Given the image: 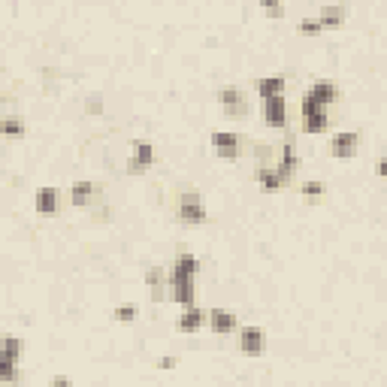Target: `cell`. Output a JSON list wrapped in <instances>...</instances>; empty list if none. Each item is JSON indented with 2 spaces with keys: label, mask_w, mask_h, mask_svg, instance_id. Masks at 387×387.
Here are the masks:
<instances>
[{
  "label": "cell",
  "mask_w": 387,
  "mask_h": 387,
  "mask_svg": "<svg viewBox=\"0 0 387 387\" xmlns=\"http://www.w3.org/2000/svg\"><path fill=\"white\" fill-rule=\"evenodd\" d=\"M209 142H212L215 157H221V161H236V157L242 155V140L230 131H215L209 136Z\"/></svg>",
  "instance_id": "obj_5"
},
{
  "label": "cell",
  "mask_w": 387,
  "mask_h": 387,
  "mask_svg": "<svg viewBox=\"0 0 387 387\" xmlns=\"http://www.w3.org/2000/svg\"><path fill=\"white\" fill-rule=\"evenodd\" d=\"M25 131H27L25 118H19V115L0 118V136H25Z\"/></svg>",
  "instance_id": "obj_23"
},
{
  "label": "cell",
  "mask_w": 387,
  "mask_h": 387,
  "mask_svg": "<svg viewBox=\"0 0 387 387\" xmlns=\"http://www.w3.org/2000/svg\"><path fill=\"white\" fill-rule=\"evenodd\" d=\"M261 115L263 121H267L269 127H287V100H285V94H278V97H269V100H261Z\"/></svg>",
  "instance_id": "obj_8"
},
{
  "label": "cell",
  "mask_w": 387,
  "mask_h": 387,
  "mask_svg": "<svg viewBox=\"0 0 387 387\" xmlns=\"http://www.w3.org/2000/svg\"><path fill=\"white\" fill-rule=\"evenodd\" d=\"M306 97L327 109V106H333L339 100V88H336V82H330V79H315L312 85H309V91H306Z\"/></svg>",
  "instance_id": "obj_11"
},
{
  "label": "cell",
  "mask_w": 387,
  "mask_h": 387,
  "mask_svg": "<svg viewBox=\"0 0 387 387\" xmlns=\"http://www.w3.org/2000/svg\"><path fill=\"white\" fill-rule=\"evenodd\" d=\"M285 85H287V82L282 79V76H261V79L254 82L257 97H261V100H269V97L285 94Z\"/></svg>",
  "instance_id": "obj_19"
},
{
  "label": "cell",
  "mask_w": 387,
  "mask_h": 387,
  "mask_svg": "<svg viewBox=\"0 0 387 387\" xmlns=\"http://www.w3.org/2000/svg\"><path fill=\"white\" fill-rule=\"evenodd\" d=\"M218 103H221L224 115H230V118H242V115H245V112H248L245 94H242V88H236V85L224 88L221 94H218Z\"/></svg>",
  "instance_id": "obj_10"
},
{
  "label": "cell",
  "mask_w": 387,
  "mask_h": 387,
  "mask_svg": "<svg viewBox=\"0 0 387 387\" xmlns=\"http://www.w3.org/2000/svg\"><path fill=\"white\" fill-rule=\"evenodd\" d=\"M261 12H263V15H272V19H278V15H285V6H282V3H269V0H263V3H261Z\"/></svg>",
  "instance_id": "obj_27"
},
{
  "label": "cell",
  "mask_w": 387,
  "mask_h": 387,
  "mask_svg": "<svg viewBox=\"0 0 387 387\" xmlns=\"http://www.w3.org/2000/svg\"><path fill=\"white\" fill-rule=\"evenodd\" d=\"M300 34H306V36L321 34V25H318V19H302V21H300Z\"/></svg>",
  "instance_id": "obj_26"
},
{
  "label": "cell",
  "mask_w": 387,
  "mask_h": 387,
  "mask_svg": "<svg viewBox=\"0 0 387 387\" xmlns=\"http://www.w3.org/2000/svg\"><path fill=\"white\" fill-rule=\"evenodd\" d=\"M300 118H302V133H324L330 127V118H327V109L324 106H318L315 100H309L306 94H302L300 100Z\"/></svg>",
  "instance_id": "obj_4"
},
{
  "label": "cell",
  "mask_w": 387,
  "mask_h": 387,
  "mask_svg": "<svg viewBox=\"0 0 387 387\" xmlns=\"http://www.w3.org/2000/svg\"><path fill=\"white\" fill-rule=\"evenodd\" d=\"M236 348L248 357H261L263 348H267V336L261 327H242L236 330Z\"/></svg>",
  "instance_id": "obj_6"
},
{
  "label": "cell",
  "mask_w": 387,
  "mask_h": 387,
  "mask_svg": "<svg viewBox=\"0 0 387 387\" xmlns=\"http://www.w3.org/2000/svg\"><path fill=\"white\" fill-rule=\"evenodd\" d=\"M146 285L151 287V300L161 302L164 300V269L161 267H151L146 272Z\"/></svg>",
  "instance_id": "obj_22"
},
{
  "label": "cell",
  "mask_w": 387,
  "mask_h": 387,
  "mask_svg": "<svg viewBox=\"0 0 387 387\" xmlns=\"http://www.w3.org/2000/svg\"><path fill=\"white\" fill-rule=\"evenodd\" d=\"M34 209L36 215H55L58 212V188H40L34 194Z\"/></svg>",
  "instance_id": "obj_18"
},
{
  "label": "cell",
  "mask_w": 387,
  "mask_h": 387,
  "mask_svg": "<svg viewBox=\"0 0 387 387\" xmlns=\"http://www.w3.org/2000/svg\"><path fill=\"white\" fill-rule=\"evenodd\" d=\"M203 324H206V312H203L200 306H188L185 312L179 315L176 327H179V333H197Z\"/></svg>",
  "instance_id": "obj_15"
},
{
  "label": "cell",
  "mask_w": 387,
  "mask_h": 387,
  "mask_svg": "<svg viewBox=\"0 0 387 387\" xmlns=\"http://www.w3.org/2000/svg\"><path fill=\"white\" fill-rule=\"evenodd\" d=\"M85 112H88V115H100V112H103V97L100 94H91L85 100Z\"/></svg>",
  "instance_id": "obj_25"
},
{
  "label": "cell",
  "mask_w": 387,
  "mask_h": 387,
  "mask_svg": "<svg viewBox=\"0 0 387 387\" xmlns=\"http://www.w3.org/2000/svg\"><path fill=\"white\" fill-rule=\"evenodd\" d=\"M181 224H203L206 221V206H203V197L197 188H185L179 197V209H176Z\"/></svg>",
  "instance_id": "obj_3"
},
{
  "label": "cell",
  "mask_w": 387,
  "mask_h": 387,
  "mask_svg": "<svg viewBox=\"0 0 387 387\" xmlns=\"http://www.w3.org/2000/svg\"><path fill=\"white\" fill-rule=\"evenodd\" d=\"M6 100H10V97H6V94H3V91H0V103H6Z\"/></svg>",
  "instance_id": "obj_30"
},
{
  "label": "cell",
  "mask_w": 387,
  "mask_h": 387,
  "mask_svg": "<svg viewBox=\"0 0 387 387\" xmlns=\"http://www.w3.org/2000/svg\"><path fill=\"white\" fill-rule=\"evenodd\" d=\"M212 333H218V336H227V333H236L239 330V318L236 312H230V309H212L206 315Z\"/></svg>",
  "instance_id": "obj_12"
},
{
  "label": "cell",
  "mask_w": 387,
  "mask_h": 387,
  "mask_svg": "<svg viewBox=\"0 0 387 387\" xmlns=\"http://www.w3.org/2000/svg\"><path fill=\"white\" fill-rule=\"evenodd\" d=\"M19 354H21V339L3 336V345H0V384L19 382Z\"/></svg>",
  "instance_id": "obj_1"
},
{
  "label": "cell",
  "mask_w": 387,
  "mask_h": 387,
  "mask_svg": "<svg viewBox=\"0 0 387 387\" xmlns=\"http://www.w3.org/2000/svg\"><path fill=\"white\" fill-rule=\"evenodd\" d=\"M272 170H276V176L282 179V185H287V181L297 176V170H300V155H297V133H294V131L285 133L282 155H278V164L272 166Z\"/></svg>",
  "instance_id": "obj_2"
},
{
  "label": "cell",
  "mask_w": 387,
  "mask_h": 387,
  "mask_svg": "<svg viewBox=\"0 0 387 387\" xmlns=\"http://www.w3.org/2000/svg\"><path fill=\"white\" fill-rule=\"evenodd\" d=\"M300 194H302V200H306L309 206H318V203L324 200V181H318V179H309V181H302Z\"/></svg>",
  "instance_id": "obj_21"
},
{
  "label": "cell",
  "mask_w": 387,
  "mask_h": 387,
  "mask_svg": "<svg viewBox=\"0 0 387 387\" xmlns=\"http://www.w3.org/2000/svg\"><path fill=\"white\" fill-rule=\"evenodd\" d=\"M176 357H166V354H164V357H157V363H155V366L157 369H176Z\"/></svg>",
  "instance_id": "obj_28"
},
{
  "label": "cell",
  "mask_w": 387,
  "mask_h": 387,
  "mask_svg": "<svg viewBox=\"0 0 387 387\" xmlns=\"http://www.w3.org/2000/svg\"><path fill=\"white\" fill-rule=\"evenodd\" d=\"M151 164H155V146H151L148 140H136L133 155L127 157V173H131V176H142Z\"/></svg>",
  "instance_id": "obj_7"
},
{
  "label": "cell",
  "mask_w": 387,
  "mask_h": 387,
  "mask_svg": "<svg viewBox=\"0 0 387 387\" xmlns=\"http://www.w3.org/2000/svg\"><path fill=\"white\" fill-rule=\"evenodd\" d=\"M112 318L118 324H131V321H136V306H115L112 309Z\"/></svg>",
  "instance_id": "obj_24"
},
{
  "label": "cell",
  "mask_w": 387,
  "mask_h": 387,
  "mask_svg": "<svg viewBox=\"0 0 387 387\" xmlns=\"http://www.w3.org/2000/svg\"><path fill=\"white\" fill-rule=\"evenodd\" d=\"M318 25H321V30H339L345 25V6H321V12L315 15Z\"/></svg>",
  "instance_id": "obj_16"
},
{
  "label": "cell",
  "mask_w": 387,
  "mask_h": 387,
  "mask_svg": "<svg viewBox=\"0 0 387 387\" xmlns=\"http://www.w3.org/2000/svg\"><path fill=\"white\" fill-rule=\"evenodd\" d=\"M52 387H73V382L67 375H55L52 378Z\"/></svg>",
  "instance_id": "obj_29"
},
{
  "label": "cell",
  "mask_w": 387,
  "mask_h": 387,
  "mask_svg": "<svg viewBox=\"0 0 387 387\" xmlns=\"http://www.w3.org/2000/svg\"><path fill=\"white\" fill-rule=\"evenodd\" d=\"M197 272H200V261H197L191 252H181L176 261H173L170 278H197Z\"/></svg>",
  "instance_id": "obj_14"
},
{
  "label": "cell",
  "mask_w": 387,
  "mask_h": 387,
  "mask_svg": "<svg viewBox=\"0 0 387 387\" xmlns=\"http://www.w3.org/2000/svg\"><path fill=\"white\" fill-rule=\"evenodd\" d=\"M97 194H100V188L94 181H76L70 188V203L73 206H91L97 200Z\"/></svg>",
  "instance_id": "obj_17"
},
{
  "label": "cell",
  "mask_w": 387,
  "mask_h": 387,
  "mask_svg": "<svg viewBox=\"0 0 387 387\" xmlns=\"http://www.w3.org/2000/svg\"><path fill=\"white\" fill-rule=\"evenodd\" d=\"M254 179H257V185H261L263 191H278V188H285L282 179L276 176V170H272V166H267V164H257Z\"/></svg>",
  "instance_id": "obj_20"
},
{
  "label": "cell",
  "mask_w": 387,
  "mask_h": 387,
  "mask_svg": "<svg viewBox=\"0 0 387 387\" xmlns=\"http://www.w3.org/2000/svg\"><path fill=\"white\" fill-rule=\"evenodd\" d=\"M357 146H360L357 131H339V133L330 140V155L339 157V161H348V157L357 155Z\"/></svg>",
  "instance_id": "obj_9"
},
{
  "label": "cell",
  "mask_w": 387,
  "mask_h": 387,
  "mask_svg": "<svg viewBox=\"0 0 387 387\" xmlns=\"http://www.w3.org/2000/svg\"><path fill=\"white\" fill-rule=\"evenodd\" d=\"M173 287V302H179L181 309L188 306H197V287H194V278H166Z\"/></svg>",
  "instance_id": "obj_13"
}]
</instances>
